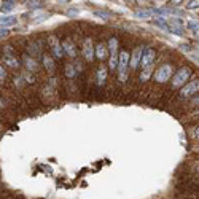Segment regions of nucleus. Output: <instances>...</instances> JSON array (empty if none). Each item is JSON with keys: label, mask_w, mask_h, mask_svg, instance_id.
Returning a JSON list of instances; mask_svg holds the SVG:
<instances>
[{"label": "nucleus", "mask_w": 199, "mask_h": 199, "mask_svg": "<svg viewBox=\"0 0 199 199\" xmlns=\"http://www.w3.org/2000/svg\"><path fill=\"white\" fill-rule=\"evenodd\" d=\"M118 77L120 81H126L128 80V69H129V53L126 50H123L120 53V58H118Z\"/></svg>", "instance_id": "obj_1"}, {"label": "nucleus", "mask_w": 199, "mask_h": 199, "mask_svg": "<svg viewBox=\"0 0 199 199\" xmlns=\"http://www.w3.org/2000/svg\"><path fill=\"white\" fill-rule=\"evenodd\" d=\"M191 75H193V70L189 69V67H186V65H185V67H182V69H178L177 73L174 75V78H172V88L183 86Z\"/></svg>", "instance_id": "obj_2"}, {"label": "nucleus", "mask_w": 199, "mask_h": 199, "mask_svg": "<svg viewBox=\"0 0 199 199\" xmlns=\"http://www.w3.org/2000/svg\"><path fill=\"white\" fill-rule=\"evenodd\" d=\"M155 56L156 51L153 48H147L142 53V59H140V67L142 69H153V62H155Z\"/></svg>", "instance_id": "obj_3"}, {"label": "nucleus", "mask_w": 199, "mask_h": 199, "mask_svg": "<svg viewBox=\"0 0 199 199\" xmlns=\"http://www.w3.org/2000/svg\"><path fill=\"white\" fill-rule=\"evenodd\" d=\"M170 77H172V67H170V64L161 65V67L155 72V80L158 83H166Z\"/></svg>", "instance_id": "obj_4"}, {"label": "nucleus", "mask_w": 199, "mask_h": 199, "mask_svg": "<svg viewBox=\"0 0 199 199\" xmlns=\"http://www.w3.org/2000/svg\"><path fill=\"white\" fill-rule=\"evenodd\" d=\"M197 92H199V80L196 78L180 89V97H191L193 94H197Z\"/></svg>", "instance_id": "obj_5"}, {"label": "nucleus", "mask_w": 199, "mask_h": 199, "mask_svg": "<svg viewBox=\"0 0 199 199\" xmlns=\"http://www.w3.org/2000/svg\"><path fill=\"white\" fill-rule=\"evenodd\" d=\"M108 46H110V69L115 70L116 65H118V58H116V50H118V39L116 37H112L110 42H108Z\"/></svg>", "instance_id": "obj_6"}, {"label": "nucleus", "mask_w": 199, "mask_h": 199, "mask_svg": "<svg viewBox=\"0 0 199 199\" xmlns=\"http://www.w3.org/2000/svg\"><path fill=\"white\" fill-rule=\"evenodd\" d=\"M48 43H50V48H51V51L54 54V58H58V59L62 58V56H64V50H62V45L58 40V37H56V35H50L48 37Z\"/></svg>", "instance_id": "obj_7"}, {"label": "nucleus", "mask_w": 199, "mask_h": 199, "mask_svg": "<svg viewBox=\"0 0 199 199\" xmlns=\"http://www.w3.org/2000/svg\"><path fill=\"white\" fill-rule=\"evenodd\" d=\"M61 45H62V50H64V53H65V54H69L70 58H77V54H78L77 45H75V43L69 39V37H67V39H64Z\"/></svg>", "instance_id": "obj_8"}, {"label": "nucleus", "mask_w": 199, "mask_h": 199, "mask_svg": "<svg viewBox=\"0 0 199 199\" xmlns=\"http://www.w3.org/2000/svg\"><path fill=\"white\" fill-rule=\"evenodd\" d=\"M83 56H84V59H86L88 62H92V59H94V48H92L91 39H86L84 43H83Z\"/></svg>", "instance_id": "obj_9"}, {"label": "nucleus", "mask_w": 199, "mask_h": 199, "mask_svg": "<svg viewBox=\"0 0 199 199\" xmlns=\"http://www.w3.org/2000/svg\"><path fill=\"white\" fill-rule=\"evenodd\" d=\"M22 62H24V65H26V69L29 70V72H37L39 70V64H37V61L32 58V56H29V54H24L22 56Z\"/></svg>", "instance_id": "obj_10"}, {"label": "nucleus", "mask_w": 199, "mask_h": 199, "mask_svg": "<svg viewBox=\"0 0 199 199\" xmlns=\"http://www.w3.org/2000/svg\"><path fill=\"white\" fill-rule=\"evenodd\" d=\"M27 51H29V56H32V58H37V56L42 54V45L39 40H34L29 43V46H27Z\"/></svg>", "instance_id": "obj_11"}, {"label": "nucleus", "mask_w": 199, "mask_h": 199, "mask_svg": "<svg viewBox=\"0 0 199 199\" xmlns=\"http://www.w3.org/2000/svg\"><path fill=\"white\" fill-rule=\"evenodd\" d=\"M142 46H139V48H136L134 51H132V58L129 59V64H131V67L132 69H137L139 67V64H140V59H142Z\"/></svg>", "instance_id": "obj_12"}, {"label": "nucleus", "mask_w": 199, "mask_h": 199, "mask_svg": "<svg viewBox=\"0 0 199 199\" xmlns=\"http://www.w3.org/2000/svg\"><path fill=\"white\" fill-rule=\"evenodd\" d=\"M94 51H96V56L100 61H105L108 58V48H107V45L102 43V42L96 45V50H94Z\"/></svg>", "instance_id": "obj_13"}, {"label": "nucleus", "mask_w": 199, "mask_h": 199, "mask_svg": "<svg viewBox=\"0 0 199 199\" xmlns=\"http://www.w3.org/2000/svg\"><path fill=\"white\" fill-rule=\"evenodd\" d=\"M3 62L6 64V67H10V69H18V67H19V61H18L14 56L3 54Z\"/></svg>", "instance_id": "obj_14"}, {"label": "nucleus", "mask_w": 199, "mask_h": 199, "mask_svg": "<svg viewBox=\"0 0 199 199\" xmlns=\"http://www.w3.org/2000/svg\"><path fill=\"white\" fill-rule=\"evenodd\" d=\"M43 64H45V69L48 70L50 73L56 69V64H54V61L51 59L50 54H43Z\"/></svg>", "instance_id": "obj_15"}, {"label": "nucleus", "mask_w": 199, "mask_h": 199, "mask_svg": "<svg viewBox=\"0 0 199 199\" xmlns=\"http://www.w3.org/2000/svg\"><path fill=\"white\" fill-rule=\"evenodd\" d=\"M64 72H65V77L67 78H75L77 77V67H75L73 64H65Z\"/></svg>", "instance_id": "obj_16"}, {"label": "nucleus", "mask_w": 199, "mask_h": 199, "mask_svg": "<svg viewBox=\"0 0 199 199\" xmlns=\"http://www.w3.org/2000/svg\"><path fill=\"white\" fill-rule=\"evenodd\" d=\"M105 78H107V69L104 67H99V70H97V84L99 86H102L104 83H105Z\"/></svg>", "instance_id": "obj_17"}, {"label": "nucleus", "mask_w": 199, "mask_h": 199, "mask_svg": "<svg viewBox=\"0 0 199 199\" xmlns=\"http://www.w3.org/2000/svg\"><path fill=\"white\" fill-rule=\"evenodd\" d=\"M188 27H189V30H193L194 34H199V21L189 19V21H188Z\"/></svg>", "instance_id": "obj_18"}, {"label": "nucleus", "mask_w": 199, "mask_h": 199, "mask_svg": "<svg viewBox=\"0 0 199 199\" xmlns=\"http://www.w3.org/2000/svg\"><path fill=\"white\" fill-rule=\"evenodd\" d=\"M153 22L159 27V29H163V30H169V24L163 19V18H158V19H155Z\"/></svg>", "instance_id": "obj_19"}, {"label": "nucleus", "mask_w": 199, "mask_h": 199, "mask_svg": "<svg viewBox=\"0 0 199 199\" xmlns=\"http://www.w3.org/2000/svg\"><path fill=\"white\" fill-rule=\"evenodd\" d=\"M136 16L140 18V19H150V18H151V13H150L148 10H139V11L136 13Z\"/></svg>", "instance_id": "obj_20"}, {"label": "nucleus", "mask_w": 199, "mask_h": 199, "mask_svg": "<svg viewBox=\"0 0 199 199\" xmlns=\"http://www.w3.org/2000/svg\"><path fill=\"white\" fill-rule=\"evenodd\" d=\"M65 14H67L69 18H75V16H78V8H69V10L65 11Z\"/></svg>", "instance_id": "obj_21"}, {"label": "nucleus", "mask_w": 199, "mask_h": 199, "mask_svg": "<svg viewBox=\"0 0 199 199\" xmlns=\"http://www.w3.org/2000/svg\"><path fill=\"white\" fill-rule=\"evenodd\" d=\"M3 54H6V56H13V54H14V48H13V46H10V45L3 46Z\"/></svg>", "instance_id": "obj_22"}, {"label": "nucleus", "mask_w": 199, "mask_h": 199, "mask_svg": "<svg viewBox=\"0 0 199 199\" xmlns=\"http://www.w3.org/2000/svg\"><path fill=\"white\" fill-rule=\"evenodd\" d=\"M0 22H2V24H14L16 19H14V18H3V19H0Z\"/></svg>", "instance_id": "obj_23"}, {"label": "nucleus", "mask_w": 199, "mask_h": 199, "mask_svg": "<svg viewBox=\"0 0 199 199\" xmlns=\"http://www.w3.org/2000/svg\"><path fill=\"white\" fill-rule=\"evenodd\" d=\"M5 78H6V72L2 65H0V80H5Z\"/></svg>", "instance_id": "obj_24"}, {"label": "nucleus", "mask_w": 199, "mask_h": 199, "mask_svg": "<svg viewBox=\"0 0 199 199\" xmlns=\"http://www.w3.org/2000/svg\"><path fill=\"white\" fill-rule=\"evenodd\" d=\"M8 34H10V30H8V29H0V37H6Z\"/></svg>", "instance_id": "obj_25"}, {"label": "nucleus", "mask_w": 199, "mask_h": 199, "mask_svg": "<svg viewBox=\"0 0 199 199\" xmlns=\"http://www.w3.org/2000/svg\"><path fill=\"white\" fill-rule=\"evenodd\" d=\"M188 8H199V3L197 2H189L188 3Z\"/></svg>", "instance_id": "obj_26"}, {"label": "nucleus", "mask_w": 199, "mask_h": 199, "mask_svg": "<svg viewBox=\"0 0 199 199\" xmlns=\"http://www.w3.org/2000/svg\"><path fill=\"white\" fill-rule=\"evenodd\" d=\"M193 136H194L196 139H199V126H196V128H194V131H193Z\"/></svg>", "instance_id": "obj_27"}, {"label": "nucleus", "mask_w": 199, "mask_h": 199, "mask_svg": "<svg viewBox=\"0 0 199 199\" xmlns=\"http://www.w3.org/2000/svg\"><path fill=\"white\" fill-rule=\"evenodd\" d=\"M27 5H29V6H40V5H42V2H29Z\"/></svg>", "instance_id": "obj_28"}, {"label": "nucleus", "mask_w": 199, "mask_h": 199, "mask_svg": "<svg viewBox=\"0 0 199 199\" xmlns=\"http://www.w3.org/2000/svg\"><path fill=\"white\" fill-rule=\"evenodd\" d=\"M191 105H199V96H197V97H194V99L191 100Z\"/></svg>", "instance_id": "obj_29"}, {"label": "nucleus", "mask_w": 199, "mask_h": 199, "mask_svg": "<svg viewBox=\"0 0 199 199\" xmlns=\"http://www.w3.org/2000/svg\"><path fill=\"white\" fill-rule=\"evenodd\" d=\"M193 170H194V172H197V174H199V161H197V163L193 166Z\"/></svg>", "instance_id": "obj_30"}, {"label": "nucleus", "mask_w": 199, "mask_h": 199, "mask_svg": "<svg viewBox=\"0 0 199 199\" xmlns=\"http://www.w3.org/2000/svg\"><path fill=\"white\" fill-rule=\"evenodd\" d=\"M194 116H196V118L199 116V110H196V112H194Z\"/></svg>", "instance_id": "obj_31"}, {"label": "nucleus", "mask_w": 199, "mask_h": 199, "mask_svg": "<svg viewBox=\"0 0 199 199\" xmlns=\"http://www.w3.org/2000/svg\"><path fill=\"white\" fill-rule=\"evenodd\" d=\"M180 2H182V0H174V3H180Z\"/></svg>", "instance_id": "obj_32"}, {"label": "nucleus", "mask_w": 199, "mask_h": 199, "mask_svg": "<svg viewBox=\"0 0 199 199\" xmlns=\"http://www.w3.org/2000/svg\"><path fill=\"white\" fill-rule=\"evenodd\" d=\"M59 2H61V3H64V2H69V0H59Z\"/></svg>", "instance_id": "obj_33"}, {"label": "nucleus", "mask_w": 199, "mask_h": 199, "mask_svg": "<svg viewBox=\"0 0 199 199\" xmlns=\"http://www.w3.org/2000/svg\"><path fill=\"white\" fill-rule=\"evenodd\" d=\"M3 105V102H2V99H0V107H2Z\"/></svg>", "instance_id": "obj_34"}]
</instances>
